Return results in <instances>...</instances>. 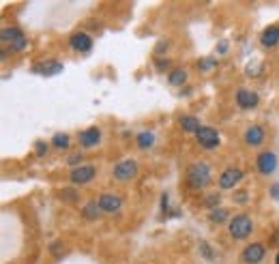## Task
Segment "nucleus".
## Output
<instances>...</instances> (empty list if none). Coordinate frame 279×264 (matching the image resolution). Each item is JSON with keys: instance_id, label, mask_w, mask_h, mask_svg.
I'll return each mask as SVG.
<instances>
[{"instance_id": "obj_22", "label": "nucleus", "mask_w": 279, "mask_h": 264, "mask_svg": "<svg viewBox=\"0 0 279 264\" xmlns=\"http://www.w3.org/2000/svg\"><path fill=\"white\" fill-rule=\"evenodd\" d=\"M69 142H71V140H69V136H67V134H56V136H54V140H52V144H54L56 148H67V146H69Z\"/></svg>"}, {"instance_id": "obj_20", "label": "nucleus", "mask_w": 279, "mask_h": 264, "mask_svg": "<svg viewBox=\"0 0 279 264\" xmlns=\"http://www.w3.org/2000/svg\"><path fill=\"white\" fill-rule=\"evenodd\" d=\"M26 45H28L26 37H24V32H20L17 37L11 41V52H22V50H26Z\"/></svg>"}, {"instance_id": "obj_32", "label": "nucleus", "mask_w": 279, "mask_h": 264, "mask_svg": "<svg viewBox=\"0 0 279 264\" xmlns=\"http://www.w3.org/2000/svg\"><path fill=\"white\" fill-rule=\"evenodd\" d=\"M271 198L279 202V183H275V185H271Z\"/></svg>"}, {"instance_id": "obj_12", "label": "nucleus", "mask_w": 279, "mask_h": 264, "mask_svg": "<svg viewBox=\"0 0 279 264\" xmlns=\"http://www.w3.org/2000/svg\"><path fill=\"white\" fill-rule=\"evenodd\" d=\"M97 204H99V209L103 213H116L120 206H123V198L114 196V194H103V196H99Z\"/></svg>"}, {"instance_id": "obj_30", "label": "nucleus", "mask_w": 279, "mask_h": 264, "mask_svg": "<svg viewBox=\"0 0 279 264\" xmlns=\"http://www.w3.org/2000/svg\"><path fill=\"white\" fill-rule=\"evenodd\" d=\"M155 65H157V71H165L170 67V61H168V58H165V61H161V58H159V61H155Z\"/></svg>"}, {"instance_id": "obj_5", "label": "nucleus", "mask_w": 279, "mask_h": 264, "mask_svg": "<svg viewBox=\"0 0 279 264\" xmlns=\"http://www.w3.org/2000/svg\"><path fill=\"white\" fill-rule=\"evenodd\" d=\"M196 140L202 148L211 150V148H217V144H219V131L213 129V127H200L198 134H196Z\"/></svg>"}, {"instance_id": "obj_13", "label": "nucleus", "mask_w": 279, "mask_h": 264, "mask_svg": "<svg viewBox=\"0 0 279 264\" xmlns=\"http://www.w3.org/2000/svg\"><path fill=\"white\" fill-rule=\"evenodd\" d=\"M264 138H266V131L260 125H249L245 129V142L249 144V146H260V144L264 142Z\"/></svg>"}, {"instance_id": "obj_9", "label": "nucleus", "mask_w": 279, "mask_h": 264, "mask_svg": "<svg viewBox=\"0 0 279 264\" xmlns=\"http://www.w3.org/2000/svg\"><path fill=\"white\" fill-rule=\"evenodd\" d=\"M78 140H80V146H82V148H92V146H97V144L101 142V129H99V127L84 129L82 134L78 136Z\"/></svg>"}, {"instance_id": "obj_18", "label": "nucleus", "mask_w": 279, "mask_h": 264, "mask_svg": "<svg viewBox=\"0 0 279 264\" xmlns=\"http://www.w3.org/2000/svg\"><path fill=\"white\" fill-rule=\"evenodd\" d=\"M99 204H97L95 200L92 202H88L86 204V206H84L82 209V215H84V217H86V219H97V217H99Z\"/></svg>"}, {"instance_id": "obj_14", "label": "nucleus", "mask_w": 279, "mask_h": 264, "mask_svg": "<svg viewBox=\"0 0 279 264\" xmlns=\"http://www.w3.org/2000/svg\"><path fill=\"white\" fill-rule=\"evenodd\" d=\"M260 43L264 47H275L279 43V26H269V28H264L262 32V37H260Z\"/></svg>"}, {"instance_id": "obj_15", "label": "nucleus", "mask_w": 279, "mask_h": 264, "mask_svg": "<svg viewBox=\"0 0 279 264\" xmlns=\"http://www.w3.org/2000/svg\"><path fill=\"white\" fill-rule=\"evenodd\" d=\"M180 127H183V131H189V134H198L200 121L196 116H180Z\"/></svg>"}, {"instance_id": "obj_7", "label": "nucleus", "mask_w": 279, "mask_h": 264, "mask_svg": "<svg viewBox=\"0 0 279 264\" xmlns=\"http://www.w3.org/2000/svg\"><path fill=\"white\" fill-rule=\"evenodd\" d=\"M243 176H245V172L238 170V167H226L219 176V187L221 189H234L243 181Z\"/></svg>"}, {"instance_id": "obj_19", "label": "nucleus", "mask_w": 279, "mask_h": 264, "mask_svg": "<svg viewBox=\"0 0 279 264\" xmlns=\"http://www.w3.org/2000/svg\"><path fill=\"white\" fill-rule=\"evenodd\" d=\"M211 221L213 223H230V213L226 211V209H215L213 213H211Z\"/></svg>"}, {"instance_id": "obj_2", "label": "nucleus", "mask_w": 279, "mask_h": 264, "mask_svg": "<svg viewBox=\"0 0 279 264\" xmlns=\"http://www.w3.org/2000/svg\"><path fill=\"white\" fill-rule=\"evenodd\" d=\"M228 230H230V236L236 238V241H245L253 230V221L249 215H234V219H230L228 223Z\"/></svg>"}, {"instance_id": "obj_24", "label": "nucleus", "mask_w": 279, "mask_h": 264, "mask_svg": "<svg viewBox=\"0 0 279 264\" xmlns=\"http://www.w3.org/2000/svg\"><path fill=\"white\" fill-rule=\"evenodd\" d=\"M34 150H37L39 157H43V155H47V150H50V144L43 142V140H37L34 142Z\"/></svg>"}, {"instance_id": "obj_34", "label": "nucleus", "mask_w": 279, "mask_h": 264, "mask_svg": "<svg viewBox=\"0 0 279 264\" xmlns=\"http://www.w3.org/2000/svg\"><path fill=\"white\" fill-rule=\"evenodd\" d=\"M275 264H279V251H277V256H275Z\"/></svg>"}, {"instance_id": "obj_27", "label": "nucleus", "mask_w": 279, "mask_h": 264, "mask_svg": "<svg viewBox=\"0 0 279 264\" xmlns=\"http://www.w3.org/2000/svg\"><path fill=\"white\" fill-rule=\"evenodd\" d=\"M215 67V61L213 58H202V61L198 63V69H202V71H211Z\"/></svg>"}, {"instance_id": "obj_28", "label": "nucleus", "mask_w": 279, "mask_h": 264, "mask_svg": "<svg viewBox=\"0 0 279 264\" xmlns=\"http://www.w3.org/2000/svg\"><path fill=\"white\" fill-rule=\"evenodd\" d=\"M200 251L204 254V258H206V260H213V258H215V254H213V249L209 247V243H204V241H202V243H200Z\"/></svg>"}, {"instance_id": "obj_10", "label": "nucleus", "mask_w": 279, "mask_h": 264, "mask_svg": "<svg viewBox=\"0 0 279 264\" xmlns=\"http://www.w3.org/2000/svg\"><path fill=\"white\" fill-rule=\"evenodd\" d=\"M69 45H71V50L88 54L92 50V39L88 37L86 32H73V34H71V39H69Z\"/></svg>"}, {"instance_id": "obj_4", "label": "nucleus", "mask_w": 279, "mask_h": 264, "mask_svg": "<svg viewBox=\"0 0 279 264\" xmlns=\"http://www.w3.org/2000/svg\"><path fill=\"white\" fill-rule=\"evenodd\" d=\"M277 155L273 150H260L258 153V159H256V167H258V172L264 174V176H269L277 170Z\"/></svg>"}, {"instance_id": "obj_23", "label": "nucleus", "mask_w": 279, "mask_h": 264, "mask_svg": "<svg viewBox=\"0 0 279 264\" xmlns=\"http://www.w3.org/2000/svg\"><path fill=\"white\" fill-rule=\"evenodd\" d=\"M20 32V28H3V41H13Z\"/></svg>"}, {"instance_id": "obj_25", "label": "nucleus", "mask_w": 279, "mask_h": 264, "mask_svg": "<svg viewBox=\"0 0 279 264\" xmlns=\"http://www.w3.org/2000/svg\"><path fill=\"white\" fill-rule=\"evenodd\" d=\"M217 204H219V196H217V194H209V196H206L204 198V206H209V209H217Z\"/></svg>"}, {"instance_id": "obj_29", "label": "nucleus", "mask_w": 279, "mask_h": 264, "mask_svg": "<svg viewBox=\"0 0 279 264\" xmlns=\"http://www.w3.org/2000/svg\"><path fill=\"white\" fill-rule=\"evenodd\" d=\"M247 200H249L247 191H236V194H234V202L236 204H247Z\"/></svg>"}, {"instance_id": "obj_31", "label": "nucleus", "mask_w": 279, "mask_h": 264, "mask_svg": "<svg viewBox=\"0 0 279 264\" xmlns=\"http://www.w3.org/2000/svg\"><path fill=\"white\" fill-rule=\"evenodd\" d=\"M67 161H69V165H73V167H76V163H80V161H82V153H78V155H71V157H69Z\"/></svg>"}, {"instance_id": "obj_6", "label": "nucleus", "mask_w": 279, "mask_h": 264, "mask_svg": "<svg viewBox=\"0 0 279 264\" xmlns=\"http://www.w3.org/2000/svg\"><path fill=\"white\" fill-rule=\"evenodd\" d=\"M266 256V247L262 243H251L247 245L245 249H243V254H240V260L245 262V264H260Z\"/></svg>"}, {"instance_id": "obj_21", "label": "nucleus", "mask_w": 279, "mask_h": 264, "mask_svg": "<svg viewBox=\"0 0 279 264\" xmlns=\"http://www.w3.org/2000/svg\"><path fill=\"white\" fill-rule=\"evenodd\" d=\"M60 71H63V63H56V61H52V63L43 65L41 73H43V76H54V73H60Z\"/></svg>"}, {"instance_id": "obj_26", "label": "nucleus", "mask_w": 279, "mask_h": 264, "mask_svg": "<svg viewBox=\"0 0 279 264\" xmlns=\"http://www.w3.org/2000/svg\"><path fill=\"white\" fill-rule=\"evenodd\" d=\"M60 198H63V200H69V202H76V200H78V191H76V189L60 191Z\"/></svg>"}, {"instance_id": "obj_1", "label": "nucleus", "mask_w": 279, "mask_h": 264, "mask_svg": "<svg viewBox=\"0 0 279 264\" xmlns=\"http://www.w3.org/2000/svg\"><path fill=\"white\" fill-rule=\"evenodd\" d=\"M187 183L191 189H204L211 183V167L206 163H191L187 170Z\"/></svg>"}, {"instance_id": "obj_16", "label": "nucleus", "mask_w": 279, "mask_h": 264, "mask_svg": "<svg viewBox=\"0 0 279 264\" xmlns=\"http://www.w3.org/2000/svg\"><path fill=\"white\" fill-rule=\"evenodd\" d=\"M168 82L172 84V86H180V84L187 82V71H185V69H174L172 73H170Z\"/></svg>"}, {"instance_id": "obj_33", "label": "nucleus", "mask_w": 279, "mask_h": 264, "mask_svg": "<svg viewBox=\"0 0 279 264\" xmlns=\"http://www.w3.org/2000/svg\"><path fill=\"white\" fill-rule=\"evenodd\" d=\"M163 47H168V41H161L159 45H157V47H155V52H157V54H163V52H165V50H163Z\"/></svg>"}, {"instance_id": "obj_3", "label": "nucleus", "mask_w": 279, "mask_h": 264, "mask_svg": "<svg viewBox=\"0 0 279 264\" xmlns=\"http://www.w3.org/2000/svg\"><path fill=\"white\" fill-rule=\"evenodd\" d=\"M95 176H97L95 165H90V163L88 165H76V167H71V172H69V181L73 185H86Z\"/></svg>"}, {"instance_id": "obj_11", "label": "nucleus", "mask_w": 279, "mask_h": 264, "mask_svg": "<svg viewBox=\"0 0 279 264\" xmlns=\"http://www.w3.org/2000/svg\"><path fill=\"white\" fill-rule=\"evenodd\" d=\"M258 95L256 92H251L247 88H238L236 90V105L240 107V110H251V107H256L258 105Z\"/></svg>"}, {"instance_id": "obj_17", "label": "nucleus", "mask_w": 279, "mask_h": 264, "mask_svg": "<svg viewBox=\"0 0 279 264\" xmlns=\"http://www.w3.org/2000/svg\"><path fill=\"white\" fill-rule=\"evenodd\" d=\"M155 144V134L153 131H142V134H138V146L140 148H151Z\"/></svg>"}, {"instance_id": "obj_8", "label": "nucleus", "mask_w": 279, "mask_h": 264, "mask_svg": "<svg viewBox=\"0 0 279 264\" xmlns=\"http://www.w3.org/2000/svg\"><path fill=\"white\" fill-rule=\"evenodd\" d=\"M136 174H138V163L133 159L118 161L114 165V178H118V181H129V178H133Z\"/></svg>"}]
</instances>
